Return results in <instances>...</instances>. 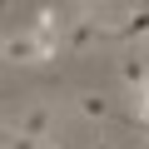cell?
I'll list each match as a JSON object with an SVG mask.
<instances>
[{"instance_id": "obj_8", "label": "cell", "mask_w": 149, "mask_h": 149, "mask_svg": "<svg viewBox=\"0 0 149 149\" xmlns=\"http://www.w3.org/2000/svg\"><path fill=\"white\" fill-rule=\"evenodd\" d=\"M134 95H139V119H149V80H144V85H139Z\"/></svg>"}, {"instance_id": "obj_10", "label": "cell", "mask_w": 149, "mask_h": 149, "mask_svg": "<svg viewBox=\"0 0 149 149\" xmlns=\"http://www.w3.org/2000/svg\"><path fill=\"white\" fill-rule=\"evenodd\" d=\"M10 5H15V0H0V15H5V10H10Z\"/></svg>"}, {"instance_id": "obj_11", "label": "cell", "mask_w": 149, "mask_h": 149, "mask_svg": "<svg viewBox=\"0 0 149 149\" xmlns=\"http://www.w3.org/2000/svg\"><path fill=\"white\" fill-rule=\"evenodd\" d=\"M40 149H55V144H50V139H40Z\"/></svg>"}, {"instance_id": "obj_12", "label": "cell", "mask_w": 149, "mask_h": 149, "mask_svg": "<svg viewBox=\"0 0 149 149\" xmlns=\"http://www.w3.org/2000/svg\"><path fill=\"white\" fill-rule=\"evenodd\" d=\"M139 124H144V139H149V119H139Z\"/></svg>"}, {"instance_id": "obj_5", "label": "cell", "mask_w": 149, "mask_h": 149, "mask_svg": "<svg viewBox=\"0 0 149 149\" xmlns=\"http://www.w3.org/2000/svg\"><path fill=\"white\" fill-rule=\"evenodd\" d=\"M119 80H124L129 90H139V85L149 80V60H144V55H124V60H119Z\"/></svg>"}, {"instance_id": "obj_3", "label": "cell", "mask_w": 149, "mask_h": 149, "mask_svg": "<svg viewBox=\"0 0 149 149\" xmlns=\"http://www.w3.org/2000/svg\"><path fill=\"white\" fill-rule=\"evenodd\" d=\"M15 129L30 134V139H50V129H55V104H30V109L15 119Z\"/></svg>"}, {"instance_id": "obj_6", "label": "cell", "mask_w": 149, "mask_h": 149, "mask_svg": "<svg viewBox=\"0 0 149 149\" xmlns=\"http://www.w3.org/2000/svg\"><path fill=\"white\" fill-rule=\"evenodd\" d=\"M30 30H35L40 40H55V35H60V10H55V5H45V10L35 15V25H30Z\"/></svg>"}, {"instance_id": "obj_1", "label": "cell", "mask_w": 149, "mask_h": 149, "mask_svg": "<svg viewBox=\"0 0 149 149\" xmlns=\"http://www.w3.org/2000/svg\"><path fill=\"white\" fill-rule=\"evenodd\" d=\"M55 40H40L35 30H15V35H5V40H0V60H5V65H50L55 60Z\"/></svg>"}, {"instance_id": "obj_2", "label": "cell", "mask_w": 149, "mask_h": 149, "mask_svg": "<svg viewBox=\"0 0 149 149\" xmlns=\"http://www.w3.org/2000/svg\"><path fill=\"white\" fill-rule=\"evenodd\" d=\"M70 109L80 114L85 124H109L114 119V104H109V95H100V90H80L70 100Z\"/></svg>"}, {"instance_id": "obj_7", "label": "cell", "mask_w": 149, "mask_h": 149, "mask_svg": "<svg viewBox=\"0 0 149 149\" xmlns=\"http://www.w3.org/2000/svg\"><path fill=\"white\" fill-rule=\"evenodd\" d=\"M5 149H40V139H30V134H20V129H15V139H10Z\"/></svg>"}, {"instance_id": "obj_9", "label": "cell", "mask_w": 149, "mask_h": 149, "mask_svg": "<svg viewBox=\"0 0 149 149\" xmlns=\"http://www.w3.org/2000/svg\"><path fill=\"white\" fill-rule=\"evenodd\" d=\"M90 149H114V144H109V139H95V144H90Z\"/></svg>"}, {"instance_id": "obj_4", "label": "cell", "mask_w": 149, "mask_h": 149, "mask_svg": "<svg viewBox=\"0 0 149 149\" xmlns=\"http://www.w3.org/2000/svg\"><path fill=\"white\" fill-rule=\"evenodd\" d=\"M104 35H109V30H104L95 15H80V25H70V35H65V40H70V50H95Z\"/></svg>"}]
</instances>
